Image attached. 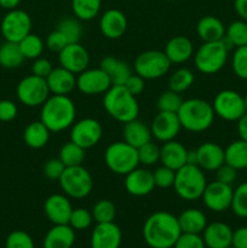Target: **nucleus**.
I'll return each mask as SVG.
<instances>
[{"mask_svg": "<svg viewBox=\"0 0 247 248\" xmlns=\"http://www.w3.org/2000/svg\"><path fill=\"white\" fill-rule=\"evenodd\" d=\"M181 234L178 218L166 211L150 215L143 225V239L150 248H172Z\"/></svg>", "mask_w": 247, "mask_h": 248, "instance_id": "nucleus-1", "label": "nucleus"}, {"mask_svg": "<svg viewBox=\"0 0 247 248\" xmlns=\"http://www.w3.org/2000/svg\"><path fill=\"white\" fill-rule=\"evenodd\" d=\"M77 108L72 99L62 94H52L41 106L40 121L50 132H62L75 123Z\"/></svg>", "mask_w": 247, "mask_h": 248, "instance_id": "nucleus-2", "label": "nucleus"}, {"mask_svg": "<svg viewBox=\"0 0 247 248\" xmlns=\"http://www.w3.org/2000/svg\"><path fill=\"white\" fill-rule=\"evenodd\" d=\"M103 107L109 116L123 124L135 120L139 114L137 99L124 85H111L104 93Z\"/></svg>", "mask_w": 247, "mask_h": 248, "instance_id": "nucleus-3", "label": "nucleus"}, {"mask_svg": "<svg viewBox=\"0 0 247 248\" xmlns=\"http://www.w3.org/2000/svg\"><path fill=\"white\" fill-rule=\"evenodd\" d=\"M182 127L190 132H203L211 127L215 120V110L212 104L201 98H190L183 101L177 111Z\"/></svg>", "mask_w": 247, "mask_h": 248, "instance_id": "nucleus-4", "label": "nucleus"}, {"mask_svg": "<svg viewBox=\"0 0 247 248\" xmlns=\"http://www.w3.org/2000/svg\"><path fill=\"white\" fill-rule=\"evenodd\" d=\"M207 182L198 165H184L176 171L173 188L177 195L185 201H195L202 196Z\"/></svg>", "mask_w": 247, "mask_h": 248, "instance_id": "nucleus-5", "label": "nucleus"}, {"mask_svg": "<svg viewBox=\"0 0 247 248\" xmlns=\"http://www.w3.org/2000/svg\"><path fill=\"white\" fill-rule=\"evenodd\" d=\"M229 47L232 46L224 38L219 41L203 43L194 56L196 69L206 75L218 73L227 63Z\"/></svg>", "mask_w": 247, "mask_h": 248, "instance_id": "nucleus-6", "label": "nucleus"}, {"mask_svg": "<svg viewBox=\"0 0 247 248\" xmlns=\"http://www.w3.org/2000/svg\"><path fill=\"white\" fill-rule=\"evenodd\" d=\"M104 162L107 167L115 174L126 176L139 165L138 150L125 140L114 142L106 149Z\"/></svg>", "mask_w": 247, "mask_h": 248, "instance_id": "nucleus-7", "label": "nucleus"}, {"mask_svg": "<svg viewBox=\"0 0 247 248\" xmlns=\"http://www.w3.org/2000/svg\"><path fill=\"white\" fill-rule=\"evenodd\" d=\"M58 182L64 195L73 199L86 198L91 194L93 188L91 173L82 167V165L65 167Z\"/></svg>", "mask_w": 247, "mask_h": 248, "instance_id": "nucleus-8", "label": "nucleus"}, {"mask_svg": "<svg viewBox=\"0 0 247 248\" xmlns=\"http://www.w3.org/2000/svg\"><path fill=\"white\" fill-rule=\"evenodd\" d=\"M172 63L159 50H149L139 53L133 64V69L137 75L144 80H154L164 77L170 70Z\"/></svg>", "mask_w": 247, "mask_h": 248, "instance_id": "nucleus-9", "label": "nucleus"}, {"mask_svg": "<svg viewBox=\"0 0 247 248\" xmlns=\"http://www.w3.org/2000/svg\"><path fill=\"white\" fill-rule=\"evenodd\" d=\"M17 97L19 102L27 107H39L45 103L50 97L46 79L31 74L23 78L18 82L16 89Z\"/></svg>", "mask_w": 247, "mask_h": 248, "instance_id": "nucleus-10", "label": "nucleus"}, {"mask_svg": "<svg viewBox=\"0 0 247 248\" xmlns=\"http://www.w3.org/2000/svg\"><path fill=\"white\" fill-rule=\"evenodd\" d=\"M213 110L217 116L225 121H237L245 113L244 97L232 90H223L213 99Z\"/></svg>", "mask_w": 247, "mask_h": 248, "instance_id": "nucleus-11", "label": "nucleus"}, {"mask_svg": "<svg viewBox=\"0 0 247 248\" xmlns=\"http://www.w3.org/2000/svg\"><path fill=\"white\" fill-rule=\"evenodd\" d=\"M31 18L26 11L19 9L10 10L1 21V33L6 41L19 43L31 33Z\"/></svg>", "mask_w": 247, "mask_h": 248, "instance_id": "nucleus-12", "label": "nucleus"}, {"mask_svg": "<svg viewBox=\"0 0 247 248\" xmlns=\"http://www.w3.org/2000/svg\"><path fill=\"white\" fill-rule=\"evenodd\" d=\"M103 135V127L96 119L85 118L73 124L70 140L85 150L98 144Z\"/></svg>", "mask_w": 247, "mask_h": 248, "instance_id": "nucleus-13", "label": "nucleus"}, {"mask_svg": "<svg viewBox=\"0 0 247 248\" xmlns=\"http://www.w3.org/2000/svg\"><path fill=\"white\" fill-rule=\"evenodd\" d=\"M109 75L101 68L85 69L77 77V87L81 93L87 96L106 93L111 87Z\"/></svg>", "mask_w": 247, "mask_h": 248, "instance_id": "nucleus-14", "label": "nucleus"}, {"mask_svg": "<svg viewBox=\"0 0 247 248\" xmlns=\"http://www.w3.org/2000/svg\"><path fill=\"white\" fill-rule=\"evenodd\" d=\"M232 191L234 189L229 184L222 182H211L205 188L202 200L206 207L212 212H224L232 206Z\"/></svg>", "mask_w": 247, "mask_h": 248, "instance_id": "nucleus-15", "label": "nucleus"}, {"mask_svg": "<svg viewBox=\"0 0 247 248\" xmlns=\"http://www.w3.org/2000/svg\"><path fill=\"white\" fill-rule=\"evenodd\" d=\"M60 65L64 69L69 70L73 74L77 75L90 64V55L86 48L80 43L68 44L60 53H58Z\"/></svg>", "mask_w": 247, "mask_h": 248, "instance_id": "nucleus-16", "label": "nucleus"}, {"mask_svg": "<svg viewBox=\"0 0 247 248\" xmlns=\"http://www.w3.org/2000/svg\"><path fill=\"white\" fill-rule=\"evenodd\" d=\"M181 128L182 125L177 113L167 111H159L150 126L153 137L162 143L174 140L178 136Z\"/></svg>", "mask_w": 247, "mask_h": 248, "instance_id": "nucleus-17", "label": "nucleus"}, {"mask_svg": "<svg viewBox=\"0 0 247 248\" xmlns=\"http://www.w3.org/2000/svg\"><path fill=\"white\" fill-rule=\"evenodd\" d=\"M44 212L53 225L68 224L73 207L67 195L52 194L46 199L44 203Z\"/></svg>", "mask_w": 247, "mask_h": 248, "instance_id": "nucleus-18", "label": "nucleus"}, {"mask_svg": "<svg viewBox=\"0 0 247 248\" xmlns=\"http://www.w3.org/2000/svg\"><path fill=\"white\" fill-rule=\"evenodd\" d=\"M124 184L126 191L132 196H147L155 189L153 172L139 167L126 174Z\"/></svg>", "mask_w": 247, "mask_h": 248, "instance_id": "nucleus-19", "label": "nucleus"}, {"mask_svg": "<svg viewBox=\"0 0 247 248\" xmlns=\"http://www.w3.org/2000/svg\"><path fill=\"white\" fill-rule=\"evenodd\" d=\"M123 241L121 229L114 222L97 223L91 235V248H119Z\"/></svg>", "mask_w": 247, "mask_h": 248, "instance_id": "nucleus-20", "label": "nucleus"}, {"mask_svg": "<svg viewBox=\"0 0 247 248\" xmlns=\"http://www.w3.org/2000/svg\"><path fill=\"white\" fill-rule=\"evenodd\" d=\"M127 29V18L118 9L107 10L99 19V31L107 39H120Z\"/></svg>", "mask_w": 247, "mask_h": 248, "instance_id": "nucleus-21", "label": "nucleus"}, {"mask_svg": "<svg viewBox=\"0 0 247 248\" xmlns=\"http://www.w3.org/2000/svg\"><path fill=\"white\" fill-rule=\"evenodd\" d=\"M198 166L202 171H216L225 162L224 149L217 143L205 142L196 149Z\"/></svg>", "mask_w": 247, "mask_h": 248, "instance_id": "nucleus-22", "label": "nucleus"}, {"mask_svg": "<svg viewBox=\"0 0 247 248\" xmlns=\"http://www.w3.org/2000/svg\"><path fill=\"white\" fill-rule=\"evenodd\" d=\"M202 239L207 248H228L232 246V230L225 223H211L202 232Z\"/></svg>", "mask_w": 247, "mask_h": 248, "instance_id": "nucleus-23", "label": "nucleus"}, {"mask_svg": "<svg viewBox=\"0 0 247 248\" xmlns=\"http://www.w3.org/2000/svg\"><path fill=\"white\" fill-rule=\"evenodd\" d=\"M50 93L68 96L77 87V77L63 67L53 68L52 72L46 78Z\"/></svg>", "mask_w": 247, "mask_h": 248, "instance_id": "nucleus-24", "label": "nucleus"}, {"mask_svg": "<svg viewBox=\"0 0 247 248\" xmlns=\"http://www.w3.org/2000/svg\"><path fill=\"white\" fill-rule=\"evenodd\" d=\"M186 155L188 150L185 147L174 140L165 142L160 148V162L173 171L186 165Z\"/></svg>", "mask_w": 247, "mask_h": 248, "instance_id": "nucleus-25", "label": "nucleus"}, {"mask_svg": "<svg viewBox=\"0 0 247 248\" xmlns=\"http://www.w3.org/2000/svg\"><path fill=\"white\" fill-rule=\"evenodd\" d=\"M193 43L189 38L183 35H177L170 39L169 43L165 46V55L170 60V62L174 64H182L186 62L193 56Z\"/></svg>", "mask_w": 247, "mask_h": 248, "instance_id": "nucleus-26", "label": "nucleus"}, {"mask_svg": "<svg viewBox=\"0 0 247 248\" xmlns=\"http://www.w3.org/2000/svg\"><path fill=\"white\" fill-rule=\"evenodd\" d=\"M75 242V230L69 224L53 225L44 237V248H72Z\"/></svg>", "mask_w": 247, "mask_h": 248, "instance_id": "nucleus-27", "label": "nucleus"}, {"mask_svg": "<svg viewBox=\"0 0 247 248\" xmlns=\"http://www.w3.org/2000/svg\"><path fill=\"white\" fill-rule=\"evenodd\" d=\"M99 68L109 75L113 85H125L132 75V69L125 61L118 60L113 56H107L99 63Z\"/></svg>", "mask_w": 247, "mask_h": 248, "instance_id": "nucleus-28", "label": "nucleus"}, {"mask_svg": "<svg viewBox=\"0 0 247 248\" xmlns=\"http://www.w3.org/2000/svg\"><path fill=\"white\" fill-rule=\"evenodd\" d=\"M123 137L126 143L135 148H139L152 140V130L144 123L135 119L125 124L123 128Z\"/></svg>", "mask_w": 247, "mask_h": 248, "instance_id": "nucleus-29", "label": "nucleus"}, {"mask_svg": "<svg viewBox=\"0 0 247 248\" xmlns=\"http://www.w3.org/2000/svg\"><path fill=\"white\" fill-rule=\"evenodd\" d=\"M196 33L203 43L219 41L225 36V27L218 17L205 16L199 19L196 24Z\"/></svg>", "mask_w": 247, "mask_h": 248, "instance_id": "nucleus-30", "label": "nucleus"}, {"mask_svg": "<svg viewBox=\"0 0 247 248\" xmlns=\"http://www.w3.org/2000/svg\"><path fill=\"white\" fill-rule=\"evenodd\" d=\"M177 218L182 232L185 234H201L207 225L206 216L198 208H188Z\"/></svg>", "mask_w": 247, "mask_h": 248, "instance_id": "nucleus-31", "label": "nucleus"}, {"mask_svg": "<svg viewBox=\"0 0 247 248\" xmlns=\"http://www.w3.org/2000/svg\"><path fill=\"white\" fill-rule=\"evenodd\" d=\"M50 133V130L40 120L33 121L24 128V143L31 149H40L48 143Z\"/></svg>", "mask_w": 247, "mask_h": 248, "instance_id": "nucleus-32", "label": "nucleus"}, {"mask_svg": "<svg viewBox=\"0 0 247 248\" xmlns=\"http://www.w3.org/2000/svg\"><path fill=\"white\" fill-rule=\"evenodd\" d=\"M225 164L230 165L235 170L247 169V142L246 140H235L230 143L224 149Z\"/></svg>", "mask_w": 247, "mask_h": 248, "instance_id": "nucleus-33", "label": "nucleus"}, {"mask_svg": "<svg viewBox=\"0 0 247 248\" xmlns=\"http://www.w3.org/2000/svg\"><path fill=\"white\" fill-rule=\"evenodd\" d=\"M26 60L22 53L18 43L5 40L0 45V65L6 69H16L21 67L23 61Z\"/></svg>", "mask_w": 247, "mask_h": 248, "instance_id": "nucleus-34", "label": "nucleus"}, {"mask_svg": "<svg viewBox=\"0 0 247 248\" xmlns=\"http://www.w3.org/2000/svg\"><path fill=\"white\" fill-rule=\"evenodd\" d=\"M102 6V0H72V10L80 21H91Z\"/></svg>", "mask_w": 247, "mask_h": 248, "instance_id": "nucleus-35", "label": "nucleus"}, {"mask_svg": "<svg viewBox=\"0 0 247 248\" xmlns=\"http://www.w3.org/2000/svg\"><path fill=\"white\" fill-rule=\"evenodd\" d=\"M58 157L65 167L79 166V165H82L85 160V149L69 140L62 145Z\"/></svg>", "mask_w": 247, "mask_h": 248, "instance_id": "nucleus-36", "label": "nucleus"}, {"mask_svg": "<svg viewBox=\"0 0 247 248\" xmlns=\"http://www.w3.org/2000/svg\"><path fill=\"white\" fill-rule=\"evenodd\" d=\"M225 40L230 46L240 47L247 45V22L234 21L225 28Z\"/></svg>", "mask_w": 247, "mask_h": 248, "instance_id": "nucleus-37", "label": "nucleus"}, {"mask_svg": "<svg viewBox=\"0 0 247 248\" xmlns=\"http://www.w3.org/2000/svg\"><path fill=\"white\" fill-rule=\"evenodd\" d=\"M193 72L188 68H179L176 72L172 73V75L169 79V90L177 92V93H182V92L186 91L189 87L193 86L194 84Z\"/></svg>", "mask_w": 247, "mask_h": 248, "instance_id": "nucleus-38", "label": "nucleus"}, {"mask_svg": "<svg viewBox=\"0 0 247 248\" xmlns=\"http://www.w3.org/2000/svg\"><path fill=\"white\" fill-rule=\"evenodd\" d=\"M18 44L24 58L28 60H36L40 57L44 51V41L36 34L29 33Z\"/></svg>", "mask_w": 247, "mask_h": 248, "instance_id": "nucleus-39", "label": "nucleus"}, {"mask_svg": "<svg viewBox=\"0 0 247 248\" xmlns=\"http://www.w3.org/2000/svg\"><path fill=\"white\" fill-rule=\"evenodd\" d=\"M80 19L77 18H72V17H68V18L61 19L60 23H58L57 28L63 35L65 36L67 41L69 44L73 43H79L80 39L82 35V27L80 24Z\"/></svg>", "mask_w": 247, "mask_h": 248, "instance_id": "nucleus-40", "label": "nucleus"}, {"mask_svg": "<svg viewBox=\"0 0 247 248\" xmlns=\"http://www.w3.org/2000/svg\"><path fill=\"white\" fill-rule=\"evenodd\" d=\"M91 213L96 223H110L115 219L116 207L110 200H99L94 203Z\"/></svg>", "mask_w": 247, "mask_h": 248, "instance_id": "nucleus-41", "label": "nucleus"}, {"mask_svg": "<svg viewBox=\"0 0 247 248\" xmlns=\"http://www.w3.org/2000/svg\"><path fill=\"white\" fill-rule=\"evenodd\" d=\"M183 99H182L181 93L167 90L162 92L157 98V109L159 111H167V113H177L181 108Z\"/></svg>", "mask_w": 247, "mask_h": 248, "instance_id": "nucleus-42", "label": "nucleus"}, {"mask_svg": "<svg viewBox=\"0 0 247 248\" xmlns=\"http://www.w3.org/2000/svg\"><path fill=\"white\" fill-rule=\"evenodd\" d=\"M230 208L237 217L247 218V182L240 184L232 191V200Z\"/></svg>", "mask_w": 247, "mask_h": 248, "instance_id": "nucleus-43", "label": "nucleus"}, {"mask_svg": "<svg viewBox=\"0 0 247 248\" xmlns=\"http://www.w3.org/2000/svg\"><path fill=\"white\" fill-rule=\"evenodd\" d=\"M138 160L144 166H153L160 161V148L152 140L138 148Z\"/></svg>", "mask_w": 247, "mask_h": 248, "instance_id": "nucleus-44", "label": "nucleus"}, {"mask_svg": "<svg viewBox=\"0 0 247 248\" xmlns=\"http://www.w3.org/2000/svg\"><path fill=\"white\" fill-rule=\"evenodd\" d=\"M93 222L92 213L86 208H73V212L70 215V219L68 224L74 230H85L91 227Z\"/></svg>", "mask_w": 247, "mask_h": 248, "instance_id": "nucleus-45", "label": "nucleus"}, {"mask_svg": "<svg viewBox=\"0 0 247 248\" xmlns=\"http://www.w3.org/2000/svg\"><path fill=\"white\" fill-rule=\"evenodd\" d=\"M235 75L242 80H247V45L236 47L232 60Z\"/></svg>", "mask_w": 247, "mask_h": 248, "instance_id": "nucleus-46", "label": "nucleus"}, {"mask_svg": "<svg viewBox=\"0 0 247 248\" xmlns=\"http://www.w3.org/2000/svg\"><path fill=\"white\" fill-rule=\"evenodd\" d=\"M5 248H34V241L28 232L15 230L6 237Z\"/></svg>", "mask_w": 247, "mask_h": 248, "instance_id": "nucleus-47", "label": "nucleus"}, {"mask_svg": "<svg viewBox=\"0 0 247 248\" xmlns=\"http://www.w3.org/2000/svg\"><path fill=\"white\" fill-rule=\"evenodd\" d=\"M153 177H154L155 188L167 189L173 186L174 177H176V171H173L170 167L161 165L157 167L154 172H153Z\"/></svg>", "mask_w": 247, "mask_h": 248, "instance_id": "nucleus-48", "label": "nucleus"}, {"mask_svg": "<svg viewBox=\"0 0 247 248\" xmlns=\"http://www.w3.org/2000/svg\"><path fill=\"white\" fill-rule=\"evenodd\" d=\"M173 248H206V245L200 234L182 232L177 239Z\"/></svg>", "mask_w": 247, "mask_h": 248, "instance_id": "nucleus-49", "label": "nucleus"}, {"mask_svg": "<svg viewBox=\"0 0 247 248\" xmlns=\"http://www.w3.org/2000/svg\"><path fill=\"white\" fill-rule=\"evenodd\" d=\"M64 170V164L58 157V159H50L48 161H46V164L44 165L43 172L44 176L50 181H60Z\"/></svg>", "mask_w": 247, "mask_h": 248, "instance_id": "nucleus-50", "label": "nucleus"}, {"mask_svg": "<svg viewBox=\"0 0 247 248\" xmlns=\"http://www.w3.org/2000/svg\"><path fill=\"white\" fill-rule=\"evenodd\" d=\"M68 44L69 43L67 41L65 36L58 29H55L53 31H51L47 35V39H46V46L52 52L60 53Z\"/></svg>", "mask_w": 247, "mask_h": 248, "instance_id": "nucleus-51", "label": "nucleus"}, {"mask_svg": "<svg viewBox=\"0 0 247 248\" xmlns=\"http://www.w3.org/2000/svg\"><path fill=\"white\" fill-rule=\"evenodd\" d=\"M216 181L222 182L224 184H229L232 186L235 182L237 177V170H235L234 167H232L228 164H223L219 169L216 170Z\"/></svg>", "mask_w": 247, "mask_h": 248, "instance_id": "nucleus-52", "label": "nucleus"}, {"mask_svg": "<svg viewBox=\"0 0 247 248\" xmlns=\"http://www.w3.org/2000/svg\"><path fill=\"white\" fill-rule=\"evenodd\" d=\"M17 113H18V109L15 102L10 99L0 101V121H4V123L12 121L17 116Z\"/></svg>", "mask_w": 247, "mask_h": 248, "instance_id": "nucleus-53", "label": "nucleus"}, {"mask_svg": "<svg viewBox=\"0 0 247 248\" xmlns=\"http://www.w3.org/2000/svg\"><path fill=\"white\" fill-rule=\"evenodd\" d=\"M52 69L53 67L50 61L46 60V58L39 57L34 60L33 65H31V74L46 79L50 75V73L52 72Z\"/></svg>", "mask_w": 247, "mask_h": 248, "instance_id": "nucleus-54", "label": "nucleus"}, {"mask_svg": "<svg viewBox=\"0 0 247 248\" xmlns=\"http://www.w3.org/2000/svg\"><path fill=\"white\" fill-rule=\"evenodd\" d=\"M124 86L126 87V90H127L131 94L137 97L138 94L142 93L143 90H144V79L140 78L139 75L132 74L130 78H128L127 81L125 82Z\"/></svg>", "mask_w": 247, "mask_h": 248, "instance_id": "nucleus-55", "label": "nucleus"}, {"mask_svg": "<svg viewBox=\"0 0 247 248\" xmlns=\"http://www.w3.org/2000/svg\"><path fill=\"white\" fill-rule=\"evenodd\" d=\"M232 246L234 248H247V227H241L232 232Z\"/></svg>", "mask_w": 247, "mask_h": 248, "instance_id": "nucleus-56", "label": "nucleus"}, {"mask_svg": "<svg viewBox=\"0 0 247 248\" xmlns=\"http://www.w3.org/2000/svg\"><path fill=\"white\" fill-rule=\"evenodd\" d=\"M237 132H239L240 140L247 142V111L237 120Z\"/></svg>", "mask_w": 247, "mask_h": 248, "instance_id": "nucleus-57", "label": "nucleus"}, {"mask_svg": "<svg viewBox=\"0 0 247 248\" xmlns=\"http://www.w3.org/2000/svg\"><path fill=\"white\" fill-rule=\"evenodd\" d=\"M234 7L236 14L241 17L242 21L247 22V0H235Z\"/></svg>", "mask_w": 247, "mask_h": 248, "instance_id": "nucleus-58", "label": "nucleus"}, {"mask_svg": "<svg viewBox=\"0 0 247 248\" xmlns=\"http://www.w3.org/2000/svg\"><path fill=\"white\" fill-rule=\"evenodd\" d=\"M21 0H0V6L5 10H15L19 5Z\"/></svg>", "mask_w": 247, "mask_h": 248, "instance_id": "nucleus-59", "label": "nucleus"}, {"mask_svg": "<svg viewBox=\"0 0 247 248\" xmlns=\"http://www.w3.org/2000/svg\"><path fill=\"white\" fill-rule=\"evenodd\" d=\"M186 164L198 165V155H196V149L195 150H188V155H186Z\"/></svg>", "mask_w": 247, "mask_h": 248, "instance_id": "nucleus-60", "label": "nucleus"}, {"mask_svg": "<svg viewBox=\"0 0 247 248\" xmlns=\"http://www.w3.org/2000/svg\"><path fill=\"white\" fill-rule=\"evenodd\" d=\"M244 102H245V108H246V111H247V94L244 97Z\"/></svg>", "mask_w": 247, "mask_h": 248, "instance_id": "nucleus-61", "label": "nucleus"}, {"mask_svg": "<svg viewBox=\"0 0 247 248\" xmlns=\"http://www.w3.org/2000/svg\"><path fill=\"white\" fill-rule=\"evenodd\" d=\"M166 1H173V0H166Z\"/></svg>", "mask_w": 247, "mask_h": 248, "instance_id": "nucleus-62", "label": "nucleus"}, {"mask_svg": "<svg viewBox=\"0 0 247 248\" xmlns=\"http://www.w3.org/2000/svg\"><path fill=\"white\" fill-rule=\"evenodd\" d=\"M228 248H234V247H232V246H230V247H228Z\"/></svg>", "mask_w": 247, "mask_h": 248, "instance_id": "nucleus-63", "label": "nucleus"}]
</instances>
